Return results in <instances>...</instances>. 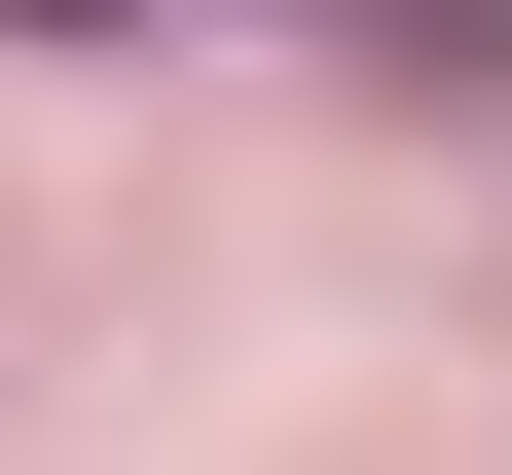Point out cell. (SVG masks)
<instances>
[{
    "label": "cell",
    "instance_id": "1",
    "mask_svg": "<svg viewBox=\"0 0 512 475\" xmlns=\"http://www.w3.org/2000/svg\"><path fill=\"white\" fill-rule=\"evenodd\" d=\"M366 37H476V0H366Z\"/></svg>",
    "mask_w": 512,
    "mask_h": 475
}]
</instances>
